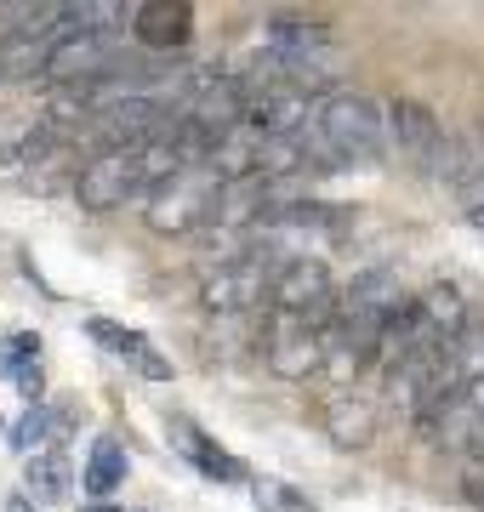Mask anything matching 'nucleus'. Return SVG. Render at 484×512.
<instances>
[{
    "label": "nucleus",
    "mask_w": 484,
    "mask_h": 512,
    "mask_svg": "<svg viewBox=\"0 0 484 512\" xmlns=\"http://www.w3.org/2000/svg\"><path fill=\"white\" fill-rule=\"evenodd\" d=\"M382 131L388 120L365 97H319L314 120L297 131V148L308 171H354V165H376Z\"/></svg>",
    "instance_id": "f257e3e1"
},
{
    "label": "nucleus",
    "mask_w": 484,
    "mask_h": 512,
    "mask_svg": "<svg viewBox=\"0 0 484 512\" xmlns=\"http://www.w3.org/2000/svg\"><path fill=\"white\" fill-rule=\"evenodd\" d=\"M120 478H126V444L103 433V439H92V456H86V490L103 501L120 490Z\"/></svg>",
    "instance_id": "4468645a"
},
{
    "label": "nucleus",
    "mask_w": 484,
    "mask_h": 512,
    "mask_svg": "<svg viewBox=\"0 0 484 512\" xmlns=\"http://www.w3.org/2000/svg\"><path fill=\"white\" fill-rule=\"evenodd\" d=\"M23 478H29V495H35V501H63V495L75 490V467H69L63 450H40V456H29Z\"/></svg>",
    "instance_id": "ddd939ff"
},
{
    "label": "nucleus",
    "mask_w": 484,
    "mask_h": 512,
    "mask_svg": "<svg viewBox=\"0 0 484 512\" xmlns=\"http://www.w3.org/2000/svg\"><path fill=\"white\" fill-rule=\"evenodd\" d=\"M131 194H149V177H143V148L92 154V160L75 171V200L86 205V211H114V205H126Z\"/></svg>",
    "instance_id": "39448f33"
},
{
    "label": "nucleus",
    "mask_w": 484,
    "mask_h": 512,
    "mask_svg": "<svg viewBox=\"0 0 484 512\" xmlns=\"http://www.w3.org/2000/svg\"><path fill=\"white\" fill-rule=\"evenodd\" d=\"M166 439H171V450L194 467V473H205V478H217V484H245V461L234 456V450H223V444L205 433L200 421H188V416H171V427H166Z\"/></svg>",
    "instance_id": "6e6552de"
},
{
    "label": "nucleus",
    "mask_w": 484,
    "mask_h": 512,
    "mask_svg": "<svg viewBox=\"0 0 484 512\" xmlns=\"http://www.w3.org/2000/svg\"><path fill=\"white\" fill-rule=\"evenodd\" d=\"M291 256H280L274 245H251V251L228 256L217 262L211 274H205V308L217 313V319H245V313L268 308V291H274V279Z\"/></svg>",
    "instance_id": "f03ea898"
},
{
    "label": "nucleus",
    "mask_w": 484,
    "mask_h": 512,
    "mask_svg": "<svg viewBox=\"0 0 484 512\" xmlns=\"http://www.w3.org/2000/svg\"><path fill=\"white\" fill-rule=\"evenodd\" d=\"M388 137L410 165H439V154H445V143H450L445 126H439V114H433L428 103H410V97H399L388 109Z\"/></svg>",
    "instance_id": "0eeeda50"
},
{
    "label": "nucleus",
    "mask_w": 484,
    "mask_h": 512,
    "mask_svg": "<svg viewBox=\"0 0 484 512\" xmlns=\"http://www.w3.org/2000/svg\"><path fill=\"white\" fill-rule=\"evenodd\" d=\"M131 35L143 52H183L188 35H194V6L183 0H149V6H137L131 12Z\"/></svg>",
    "instance_id": "9d476101"
},
{
    "label": "nucleus",
    "mask_w": 484,
    "mask_h": 512,
    "mask_svg": "<svg viewBox=\"0 0 484 512\" xmlns=\"http://www.w3.org/2000/svg\"><path fill=\"white\" fill-rule=\"evenodd\" d=\"M86 336H92L103 353H114V359H126L143 382H171V359L160 348H154L143 330L131 325H114V319H86Z\"/></svg>",
    "instance_id": "1a4fd4ad"
},
{
    "label": "nucleus",
    "mask_w": 484,
    "mask_h": 512,
    "mask_svg": "<svg viewBox=\"0 0 484 512\" xmlns=\"http://www.w3.org/2000/svg\"><path fill=\"white\" fill-rule=\"evenodd\" d=\"M0 433H6V427H0Z\"/></svg>",
    "instance_id": "412c9836"
},
{
    "label": "nucleus",
    "mask_w": 484,
    "mask_h": 512,
    "mask_svg": "<svg viewBox=\"0 0 484 512\" xmlns=\"http://www.w3.org/2000/svg\"><path fill=\"white\" fill-rule=\"evenodd\" d=\"M251 501H257V512H314V501L291 490L285 478H251Z\"/></svg>",
    "instance_id": "dca6fc26"
},
{
    "label": "nucleus",
    "mask_w": 484,
    "mask_h": 512,
    "mask_svg": "<svg viewBox=\"0 0 484 512\" xmlns=\"http://www.w3.org/2000/svg\"><path fill=\"white\" fill-rule=\"evenodd\" d=\"M223 188L228 183L211 171V165H188V171H177L171 183L154 188L149 205H143V217H149L154 234H194V228H211Z\"/></svg>",
    "instance_id": "7ed1b4c3"
},
{
    "label": "nucleus",
    "mask_w": 484,
    "mask_h": 512,
    "mask_svg": "<svg viewBox=\"0 0 484 512\" xmlns=\"http://www.w3.org/2000/svg\"><path fill=\"white\" fill-rule=\"evenodd\" d=\"M467 222H473V228H479V234H484V205H479V200L467 205Z\"/></svg>",
    "instance_id": "6ab92c4d"
},
{
    "label": "nucleus",
    "mask_w": 484,
    "mask_h": 512,
    "mask_svg": "<svg viewBox=\"0 0 484 512\" xmlns=\"http://www.w3.org/2000/svg\"><path fill=\"white\" fill-rule=\"evenodd\" d=\"M325 433H331L342 450H359V444H371L376 433V404L365 393H336L325 404Z\"/></svg>",
    "instance_id": "9b49d317"
},
{
    "label": "nucleus",
    "mask_w": 484,
    "mask_h": 512,
    "mask_svg": "<svg viewBox=\"0 0 484 512\" xmlns=\"http://www.w3.org/2000/svg\"><path fill=\"white\" fill-rule=\"evenodd\" d=\"M86 512H120V507H109V501H97V507H86Z\"/></svg>",
    "instance_id": "aec40b11"
},
{
    "label": "nucleus",
    "mask_w": 484,
    "mask_h": 512,
    "mask_svg": "<svg viewBox=\"0 0 484 512\" xmlns=\"http://www.w3.org/2000/svg\"><path fill=\"white\" fill-rule=\"evenodd\" d=\"M0 512H35V501H29V495H6V507Z\"/></svg>",
    "instance_id": "a211bd4d"
},
{
    "label": "nucleus",
    "mask_w": 484,
    "mask_h": 512,
    "mask_svg": "<svg viewBox=\"0 0 484 512\" xmlns=\"http://www.w3.org/2000/svg\"><path fill=\"white\" fill-rule=\"evenodd\" d=\"M336 285L331 268L319 256H291L268 291V313H285V319H314V325H331L336 319Z\"/></svg>",
    "instance_id": "20e7f679"
},
{
    "label": "nucleus",
    "mask_w": 484,
    "mask_h": 512,
    "mask_svg": "<svg viewBox=\"0 0 484 512\" xmlns=\"http://www.w3.org/2000/svg\"><path fill=\"white\" fill-rule=\"evenodd\" d=\"M69 439V410L63 404H35V410H23V421L12 427V450L23 461L40 456V450H57V444Z\"/></svg>",
    "instance_id": "f8f14e48"
},
{
    "label": "nucleus",
    "mask_w": 484,
    "mask_h": 512,
    "mask_svg": "<svg viewBox=\"0 0 484 512\" xmlns=\"http://www.w3.org/2000/svg\"><path fill=\"white\" fill-rule=\"evenodd\" d=\"M29 370H40V336L35 330L0 336V376H6V382H23Z\"/></svg>",
    "instance_id": "2eb2a0df"
},
{
    "label": "nucleus",
    "mask_w": 484,
    "mask_h": 512,
    "mask_svg": "<svg viewBox=\"0 0 484 512\" xmlns=\"http://www.w3.org/2000/svg\"><path fill=\"white\" fill-rule=\"evenodd\" d=\"M126 57L114 46V35H92V29H80L57 46V57L46 63L40 80H52V86H86V80H109Z\"/></svg>",
    "instance_id": "423d86ee"
},
{
    "label": "nucleus",
    "mask_w": 484,
    "mask_h": 512,
    "mask_svg": "<svg viewBox=\"0 0 484 512\" xmlns=\"http://www.w3.org/2000/svg\"><path fill=\"white\" fill-rule=\"evenodd\" d=\"M18 393L29 399V410H35V404H40V393H46V370H29V376L18 382Z\"/></svg>",
    "instance_id": "f3484780"
}]
</instances>
